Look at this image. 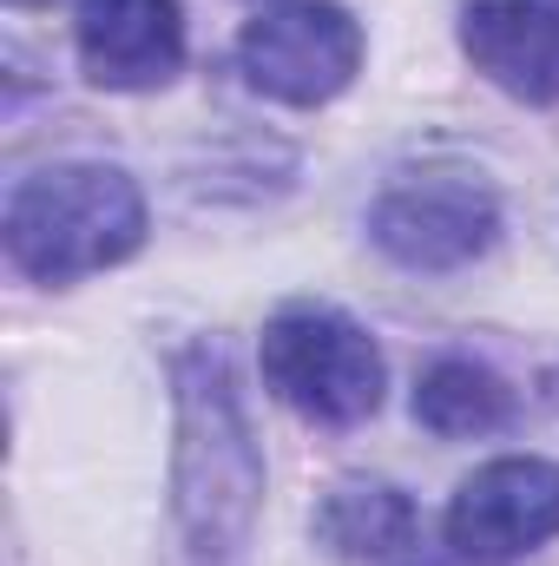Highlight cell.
Here are the masks:
<instances>
[{"label":"cell","mask_w":559,"mask_h":566,"mask_svg":"<svg viewBox=\"0 0 559 566\" xmlns=\"http://www.w3.org/2000/svg\"><path fill=\"white\" fill-rule=\"evenodd\" d=\"M178 396V534L184 566H251L264 454L251 441V416L218 343H191L171 363Z\"/></svg>","instance_id":"6da1fadb"},{"label":"cell","mask_w":559,"mask_h":566,"mask_svg":"<svg viewBox=\"0 0 559 566\" xmlns=\"http://www.w3.org/2000/svg\"><path fill=\"white\" fill-rule=\"evenodd\" d=\"M7 264L33 283H80L145 244V198L119 165L73 158L13 185L0 218Z\"/></svg>","instance_id":"7a4b0ae2"},{"label":"cell","mask_w":559,"mask_h":566,"mask_svg":"<svg viewBox=\"0 0 559 566\" xmlns=\"http://www.w3.org/2000/svg\"><path fill=\"white\" fill-rule=\"evenodd\" d=\"M257 369H264V389L277 396L289 416L316 428H356L382 409V349L376 336L329 310V303H289L264 323V343H257Z\"/></svg>","instance_id":"3957f363"},{"label":"cell","mask_w":559,"mask_h":566,"mask_svg":"<svg viewBox=\"0 0 559 566\" xmlns=\"http://www.w3.org/2000/svg\"><path fill=\"white\" fill-rule=\"evenodd\" d=\"M369 238H376V251L389 264L421 271V277H447V271H467L474 258L494 251L500 198L467 165L395 171L382 185V198L369 205Z\"/></svg>","instance_id":"277c9868"},{"label":"cell","mask_w":559,"mask_h":566,"mask_svg":"<svg viewBox=\"0 0 559 566\" xmlns=\"http://www.w3.org/2000/svg\"><path fill=\"white\" fill-rule=\"evenodd\" d=\"M238 73L277 106H329L362 73V20L336 0H277L238 33Z\"/></svg>","instance_id":"5b68a950"},{"label":"cell","mask_w":559,"mask_h":566,"mask_svg":"<svg viewBox=\"0 0 559 566\" xmlns=\"http://www.w3.org/2000/svg\"><path fill=\"white\" fill-rule=\"evenodd\" d=\"M559 541V461L500 454L447 501V547L461 566H514Z\"/></svg>","instance_id":"8992f818"},{"label":"cell","mask_w":559,"mask_h":566,"mask_svg":"<svg viewBox=\"0 0 559 566\" xmlns=\"http://www.w3.org/2000/svg\"><path fill=\"white\" fill-rule=\"evenodd\" d=\"M80 66L106 93H158L184 66V7L178 0H86L73 20Z\"/></svg>","instance_id":"52a82bcc"},{"label":"cell","mask_w":559,"mask_h":566,"mask_svg":"<svg viewBox=\"0 0 559 566\" xmlns=\"http://www.w3.org/2000/svg\"><path fill=\"white\" fill-rule=\"evenodd\" d=\"M461 53L507 99L553 106L559 99V0H467Z\"/></svg>","instance_id":"ba28073f"},{"label":"cell","mask_w":559,"mask_h":566,"mask_svg":"<svg viewBox=\"0 0 559 566\" xmlns=\"http://www.w3.org/2000/svg\"><path fill=\"white\" fill-rule=\"evenodd\" d=\"M316 541L336 560H409V547L421 541V514L415 501L395 481H369L349 474L323 494L316 507Z\"/></svg>","instance_id":"9c48e42d"},{"label":"cell","mask_w":559,"mask_h":566,"mask_svg":"<svg viewBox=\"0 0 559 566\" xmlns=\"http://www.w3.org/2000/svg\"><path fill=\"white\" fill-rule=\"evenodd\" d=\"M415 422L441 441H481L514 422V389L474 356H434L415 382Z\"/></svg>","instance_id":"30bf717a"},{"label":"cell","mask_w":559,"mask_h":566,"mask_svg":"<svg viewBox=\"0 0 559 566\" xmlns=\"http://www.w3.org/2000/svg\"><path fill=\"white\" fill-rule=\"evenodd\" d=\"M20 7H33V0H20Z\"/></svg>","instance_id":"8fae6325"}]
</instances>
